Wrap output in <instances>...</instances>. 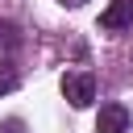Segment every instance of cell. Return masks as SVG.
<instances>
[{
  "instance_id": "6",
  "label": "cell",
  "mask_w": 133,
  "mask_h": 133,
  "mask_svg": "<svg viewBox=\"0 0 133 133\" xmlns=\"http://www.w3.org/2000/svg\"><path fill=\"white\" fill-rule=\"evenodd\" d=\"M62 4H83V0H62Z\"/></svg>"
},
{
  "instance_id": "3",
  "label": "cell",
  "mask_w": 133,
  "mask_h": 133,
  "mask_svg": "<svg viewBox=\"0 0 133 133\" xmlns=\"http://www.w3.org/2000/svg\"><path fill=\"white\" fill-rule=\"evenodd\" d=\"M100 25H104V29H129V25H133V0H112V4L104 8Z\"/></svg>"
},
{
  "instance_id": "5",
  "label": "cell",
  "mask_w": 133,
  "mask_h": 133,
  "mask_svg": "<svg viewBox=\"0 0 133 133\" xmlns=\"http://www.w3.org/2000/svg\"><path fill=\"white\" fill-rule=\"evenodd\" d=\"M0 46H8V50H12V46H21V37H17V25H8V21L0 25Z\"/></svg>"
},
{
  "instance_id": "4",
  "label": "cell",
  "mask_w": 133,
  "mask_h": 133,
  "mask_svg": "<svg viewBox=\"0 0 133 133\" xmlns=\"http://www.w3.org/2000/svg\"><path fill=\"white\" fill-rule=\"evenodd\" d=\"M17 83H21L17 66H12V62H0V96H8V91H12Z\"/></svg>"
},
{
  "instance_id": "2",
  "label": "cell",
  "mask_w": 133,
  "mask_h": 133,
  "mask_svg": "<svg viewBox=\"0 0 133 133\" xmlns=\"http://www.w3.org/2000/svg\"><path fill=\"white\" fill-rule=\"evenodd\" d=\"M129 129V108L125 104H104L96 116V133H125Z\"/></svg>"
},
{
  "instance_id": "1",
  "label": "cell",
  "mask_w": 133,
  "mask_h": 133,
  "mask_svg": "<svg viewBox=\"0 0 133 133\" xmlns=\"http://www.w3.org/2000/svg\"><path fill=\"white\" fill-rule=\"evenodd\" d=\"M62 96H66L75 108H87V104L96 100V75H91V71H71V75H62Z\"/></svg>"
}]
</instances>
